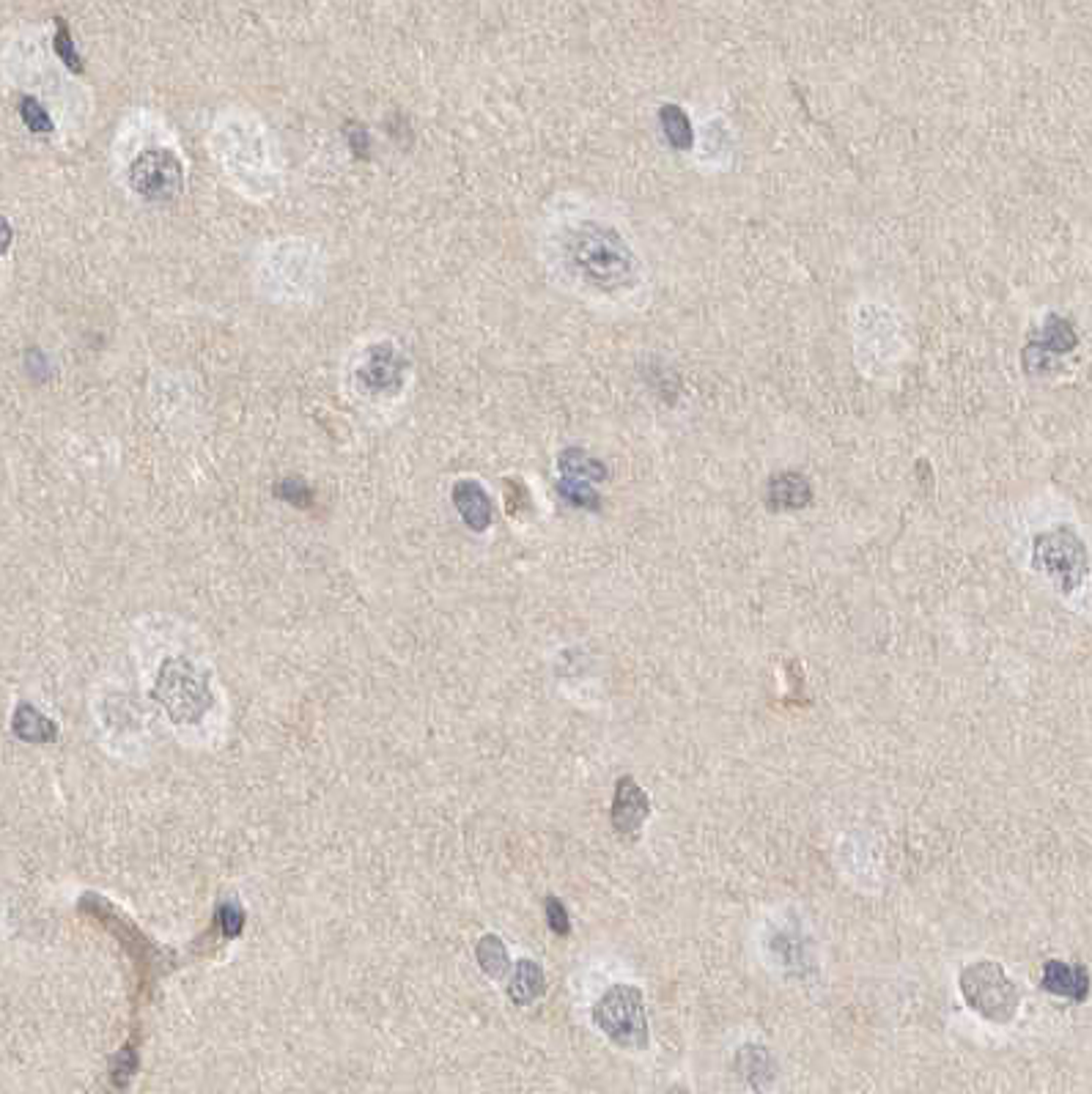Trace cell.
Wrapping results in <instances>:
<instances>
[{
    "label": "cell",
    "instance_id": "cell-24",
    "mask_svg": "<svg viewBox=\"0 0 1092 1094\" xmlns=\"http://www.w3.org/2000/svg\"><path fill=\"white\" fill-rule=\"evenodd\" d=\"M543 914H547V924H550V930L555 935H568L571 932V919H568L566 906L555 894L543 900Z\"/></svg>",
    "mask_w": 1092,
    "mask_h": 1094
},
{
    "label": "cell",
    "instance_id": "cell-11",
    "mask_svg": "<svg viewBox=\"0 0 1092 1094\" xmlns=\"http://www.w3.org/2000/svg\"><path fill=\"white\" fill-rule=\"evenodd\" d=\"M813 502V486L810 480L799 472H783V475H775L769 480V488H766V505L769 511H801Z\"/></svg>",
    "mask_w": 1092,
    "mask_h": 1094
},
{
    "label": "cell",
    "instance_id": "cell-12",
    "mask_svg": "<svg viewBox=\"0 0 1092 1094\" xmlns=\"http://www.w3.org/2000/svg\"><path fill=\"white\" fill-rule=\"evenodd\" d=\"M733 1069L749 1089H769L777 1078L775 1056L763 1045H744V1048H739L736 1059H733Z\"/></svg>",
    "mask_w": 1092,
    "mask_h": 1094
},
{
    "label": "cell",
    "instance_id": "cell-9",
    "mask_svg": "<svg viewBox=\"0 0 1092 1094\" xmlns=\"http://www.w3.org/2000/svg\"><path fill=\"white\" fill-rule=\"evenodd\" d=\"M1041 991L1082 1004V1001H1087V996H1090V971H1087L1082 963L1046 960L1041 974Z\"/></svg>",
    "mask_w": 1092,
    "mask_h": 1094
},
{
    "label": "cell",
    "instance_id": "cell-15",
    "mask_svg": "<svg viewBox=\"0 0 1092 1094\" xmlns=\"http://www.w3.org/2000/svg\"><path fill=\"white\" fill-rule=\"evenodd\" d=\"M558 470L563 478L571 480H587V483H602V480L610 478L607 472V464L594 458L591 453H585L582 447H568L558 455Z\"/></svg>",
    "mask_w": 1092,
    "mask_h": 1094
},
{
    "label": "cell",
    "instance_id": "cell-10",
    "mask_svg": "<svg viewBox=\"0 0 1092 1094\" xmlns=\"http://www.w3.org/2000/svg\"><path fill=\"white\" fill-rule=\"evenodd\" d=\"M453 505H456L462 522L470 527L473 532H486L494 522V502H491L489 491L478 483V480H458L453 483Z\"/></svg>",
    "mask_w": 1092,
    "mask_h": 1094
},
{
    "label": "cell",
    "instance_id": "cell-1",
    "mask_svg": "<svg viewBox=\"0 0 1092 1094\" xmlns=\"http://www.w3.org/2000/svg\"><path fill=\"white\" fill-rule=\"evenodd\" d=\"M563 258L568 269L587 286L615 294L637 280V261L618 231L607 225L582 223L563 239Z\"/></svg>",
    "mask_w": 1092,
    "mask_h": 1094
},
{
    "label": "cell",
    "instance_id": "cell-17",
    "mask_svg": "<svg viewBox=\"0 0 1092 1094\" xmlns=\"http://www.w3.org/2000/svg\"><path fill=\"white\" fill-rule=\"evenodd\" d=\"M558 494L563 502H568L571 508H579V511H599L602 508V496L596 494L587 480L560 478Z\"/></svg>",
    "mask_w": 1092,
    "mask_h": 1094
},
{
    "label": "cell",
    "instance_id": "cell-22",
    "mask_svg": "<svg viewBox=\"0 0 1092 1094\" xmlns=\"http://www.w3.org/2000/svg\"><path fill=\"white\" fill-rule=\"evenodd\" d=\"M272 491H275L277 499H283V502L294 505V508H310V505H313V491H310L308 483L300 478L277 480Z\"/></svg>",
    "mask_w": 1092,
    "mask_h": 1094
},
{
    "label": "cell",
    "instance_id": "cell-16",
    "mask_svg": "<svg viewBox=\"0 0 1092 1094\" xmlns=\"http://www.w3.org/2000/svg\"><path fill=\"white\" fill-rule=\"evenodd\" d=\"M475 958L481 963V968L491 979H506L508 971H511V958H508L506 944L499 935H483L478 940V950H475Z\"/></svg>",
    "mask_w": 1092,
    "mask_h": 1094
},
{
    "label": "cell",
    "instance_id": "cell-18",
    "mask_svg": "<svg viewBox=\"0 0 1092 1094\" xmlns=\"http://www.w3.org/2000/svg\"><path fill=\"white\" fill-rule=\"evenodd\" d=\"M659 121H662L664 137L670 140L672 148H689L692 145V127H689L687 113L675 107V104H664L659 111Z\"/></svg>",
    "mask_w": 1092,
    "mask_h": 1094
},
{
    "label": "cell",
    "instance_id": "cell-8",
    "mask_svg": "<svg viewBox=\"0 0 1092 1094\" xmlns=\"http://www.w3.org/2000/svg\"><path fill=\"white\" fill-rule=\"evenodd\" d=\"M648 815H651V798L646 790L637 785L635 777H628V774L620 777L610 809L612 829L618 831L620 837H637L646 826Z\"/></svg>",
    "mask_w": 1092,
    "mask_h": 1094
},
{
    "label": "cell",
    "instance_id": "cell-2",
    "mask_svg": "<svg viewBox=\"0 0 1092 1094\" xmlns=\"http://www.w3.org/2000/svg\"><path fill=\"white\" fill-rule=\"evenodd\" d=\"M151 697L157 702H163L165 713L176 725H195L215 705V697L209 692V681L204 675V669L195 667L184 656L165 659Z\"/></svg>",
    "mask_w": 1092,
    "mask_h": 1094
},
{
    "label": "cell",
    "instance_id": "cell-13",
    "mask_svg": "<svg viewBox=\"0 0 1092 1094\" xmlns=\"http://www.w3.org/2000/svg\"><path fill=\"white\" fill-rule=\"evenodd\" d=\"M547 993V976H543L541 963L535 960H519L514 968V979L508 984V999L517 1007H530Z\"/></svg>",
    "mask_w": 1092,
    "mask_h": 1094
},
{
    "label": "cell",
    "instance_id": "cell-5",
    "mask_svg": "<svg viewBox=\"0 0 1092 1094\" xmlns=\"http://www.w3.org/2000/svg\"><path fill=\"white\" fill-rule=\"evenodd\" d=\"M1033 565L1035 571H1041L1065 596H1071L1082 587L1084 576L1090 571V557L1084 540L1071 527H1054L1035 535Z\"/></svg>",
    "mask_w": 1092,
    "mask_h": 1094
},
{
    "label": "cell",
    "instance_id": "cell-6",
    "mask_svg": "<svg viewBox=\"0 0 1092 1094\" xmlns=\"http://www.w3.org/2000/svg\"><path fill=\"white\" fill-rule=\"evenodd\" d=\"M132 192L151 204H168L184 189V165L168 145L143 148L130 165Z\"/></svg>",
    "mask_w": 1092,
    "mask_h": 1094
},
{
    "label": "cell",
    "instance_id": "cell-21",
    "mask_svg": "<svg viewBox=\"0 0 1092 1094\" xmlns=\"http://www.w3.org/2000/svg\"><path fill=\"white\" fill-rule=\"evenodd\" d=\"M19 119H23V124H26L34 135H47V132H52L50 113L44 111L39 99H34V96H23V99H19Z\"/></svg>",
    "mask_w": 1092,
    "mask_h": 1094
},
{
    "label": "cell",
    "instance_id": "cell-7",
    "mask_svg": "<svg viewBox=\"0 0 1092 1094\" xmlns=\"http://www.w3.org/2000/svg\"><path fill=\"white\" fill-rule=\"evenodd\" d=\"M409 362L393 343H374L357 362V385L365 393L393 395L404 387Z\"/></svg>",
    "mask_w": 1092,
    "mask_h": 1094
},
{
    "label": "cell",
    "instance_id": "cell-19",
    "mask_svg": "<svg viewBox=\"0 0 1092 1094\" xmlns=\"http://www.w3.org/2000/svg\"><path fill=\"white\" fill-rule=\"evenodd\" d=\"M1035 346L1043 351H1071L1076 346L1074 326L1062 321V318H1051L1046 330H1043L1041 343H1035Z\"/></svg>",
    "mask_w": 1092,
    "mask_h": 1094
},
{
    "label": "cell",
    "instance_id": "cell-4",
    "mask_svg": "<svg viewBox=\"0 0 1092 1094\" xmlns=\"http://www.w3.org/2000/svg\"><path fill=\"white\" fill-rule=\"evenodd\" d=\"M594 1023L618 1048L646 1051L651 1043L646 999L635 984H612L594 1007Z\"/></svg>",
    "mask_w": 1092,
    "mask_h": 1094
},
{
    "label": "cell",
    "instance_id": "cell-23",
    "mask_svg": "<svg viewBox=\"0 0 1092 1094\" xmlns=\"http://www.w3.org/2000/svg\"><path fill=\"white\" fill-rule=\"evenodd\" d=\"M215 927L223 932L225 940L236 938L245 930V911L233 903H220L215 911Z\"/></svg>",
    "mask_w": 1092,
    "mask_h": 1094
},
{
    "label": "cell",
    "instance_id": "cell-20",
    "mask_svg": "<svg viewBox=\"0 0 1092 1094\" xmlns=\"http://www.w3.org/2000/svg\"><path fill=\"white\" fill-rule=\"evenodd\" d=\"M52 47H55V55H58V58L63 60L72 72H75V75L83 72V60H80V52H78V47H75V39H72V34H70V26H67L60 17H55V39H52Z\"/></svg>",
    "mask_w": 1092,
    "mask_h": 1094
},
{
    "label": "cell",
    "instance_id": "cell-25",
    "mask_svg": "<svg viewBox=\"0 0 1092 1094\" xmlns=\"http://www.w3.org/2000/svg\"><path fill=\"white\" fill-rule=\"evenodd\" d=\"M346 135H349V143H352L354 155L368 157V151H365V148H370V140H368V132H365V129H362L360 124H352V129H349Z\"/></svg>",
    "mask_w": 1092,
    "mask_h": 1094
},
{
    "label": "cell",
    "instance_id": "cell-14",
    "mask_svg": "<svg viewBox=\"0 0 1092 1094\" xmlns=\"http://www.w3.org/2000/svg\"><path fill=\"white\" fill-rule=\"evenodd\" d=\"M11 727H14V736L19 741H28V744H52V741H58L55 721L42 716L31 702H19L17 710H14V718H11Z\"/></svg>",
    "mask_w": 1092,
    "mask_h": 1094
},
{
    "label": "cell",
    "instance_id": "cell-3",
    "mask_svg": "<svg viewBox=\"0 0 1092 1094\" xmlns=\"http://www.w3.org/2000/svg\"><path fill=\"white\" fill-rule=\"evenodd\" d=\"M963 1001L991 1023H1010L1021 1007L1018 984L1007 976L1002 963L997 960H977L963 968L958 976Z\"/></svg>",
    "mask_w": 1092,
    "mask_h": 1094
}]
</instances>
